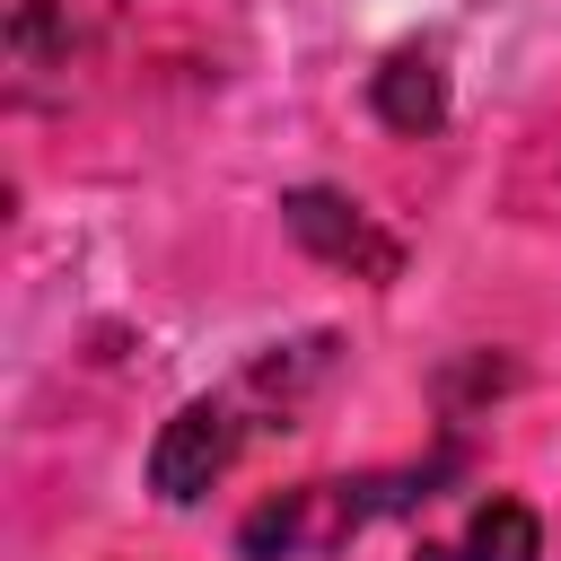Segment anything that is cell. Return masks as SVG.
<instances>
[{"label":"cell","instance_id":"1","mask_svg":"<svg viewBox=\"0 0 561 561\" xmlns=\"http://www.w3.org/2000/svg\"><path fill=\"white\" fill-rule=\"evenodd\" d=\"M237 438H245V394H193V403L158 430V447H149V491H158L167 508H193V500L237 465Z\"/></svg>","mask_w":561,"mask_h":561},{"label":"cell","instance_id":"2","mask_svg":"<svg viewBox=\"0 0 561 561\" xmlns=\"http://www.w3.org/2000/svg\"><path fill=\"white\" fill-rule=\"evenodd\" d=\"M280 219H289V237H298L316 263H333V272H351V280H394V272H403V245H394L351 193L298 184V193L280 202Z\"/></svg>","mask_w":561,"mask_h":561},{"label":"cell","instance_id":"3","mask_svg":"<svg viewBox=\"0 0 561 561\" xmlns=\"http://www.w3.org/2000/svg\"><path fill=\"white\" fill-rule=\"evenodd\" d=\"M368 105H377V123H394V131H438L447 123V61L430 53V44H403V53H386V70L368 79Z\"/></svg>","mask_w":561,"mask_h":561},{"label":"cell","instance_id":"4","mask_svg":"<svg viewBox=\"0 0 561 561\" xmlns=\"http://www.w3.org/2000/svg\"><path fill=\"white\" fill-rule=\"evenodd\" d=\"M465 561H543V526L526 500H482L465 526Z\"/></svg>","mask_w":561,"mask_h":561}]
</instances>
